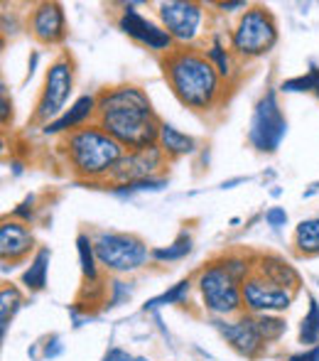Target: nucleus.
Listing matches in <instances>:
<instances>
[{
	"label": "nucleus",
	"instance_id": "21",
	"mask_svg": "<svg viewBox=\"0 0 319 361\" xmlns=\"http://www.w3.org/2000/svg\"><path fill=\"white\" fill-rule=\"evenodd\" d=\"M77 251H79V266H81V276L89 283L99 281V258H96V246L86 233L77 236Z\"/></svg>",
	"mask_w": 319,
	"mask_h": 361
},
{
	"label": "nucleus",
	"instance_id": "34",
	"mask_svg": "<svg viewBox=\"0 0 319 361\" xmlns=\"http://www.w3.org/2000/svg\"><path fill=\"white\" fill-rule=\"evenodd\" d=\"M62 352H64L62 339H59V337L47 339V344H44V359H54V357H59Z\"/></svg>",
	"mask_w": 319,
	"mask_h": 361
},
{
	"label": "nucleus",
	"instance_id": "12",
	"mask_svg": "<svg viewBox=\"0 0 319 361\" xmlns=\"http://www.w3.org/2000/svg\"><path fill=\"white\" fill-rule=\"evenodd\" d=\"M167 155L162 152V147L155 143L143 150H125V155L118 160V165L111 172V180L118 182V185H130V182L148 180L155 177V172L165 165Z\"/></svg>",
	"mask_w": 319,
	"mask_h": 361
},
{
	"label": "nucleus",
	"instance_id": "28",
	"mask_svg": "<svg viewBox=\"0 0 319 361\" xmlns=\"http://www.w3.org/2000/svg\"><path fill=\"white\" fill-rule=\"evenodd\" d=\"M206 57H209V62L216 67V72L221 74V79L231 74V59H229V54H226V49L221 47L219 37L214 39V44H211V49L206 52Z\"/></svg>",
	"mask_w": 319,
	"mask_h": 361
},
{
	"label": "nucleus",
	"instance_id": "2",
	"mask_svg": "<svg viewBox=\"0 0 319 361\" xmlns=\"http://www.w3.org/2000/svg\"><path fill=\"white\" fill-rule=\"evenodd\" d=\"M162 69H165V79L172 94L187 109L206 111L219 101L221 74L216 72L206 54L196 49H172L167 52Z\"/></svg>",
	"mask_w": 319,
	"mask_h": 361
},
{
	"label": "nucleus",
	"instance_id": "9",
	"mask_svg": "<svg viewBox=\"0 0 319 361\" xmlns=\"http://www.w3.org/2000/svg\"><path fill=\"white\" fill-rule=\"evenodd\" d=\"M160 20L162 27L170 32V37L175 42H192V39L199 35L201 20H204V10L199 3H192V0H165L160 3Z\"/></svg>",
	"mask_w": 319,
	"mask_h": 361
},
{
	"label": "nucleus",
	"instance_id": "25",
	"mask_svg": "<svg viewBox=\"0 0 319 361\" xmlns=\"http://www.w3.org/2000/svg\"><path fill=\"white\" fill-rule=\"evenodd\" d=\"M300 342L302 344H319V302L317 298H310V310L300 322Z\"/></svg>",
	"mask_w": 319,
	"mask_h": 361
},
{
	"label": "nucleus",
	"instance_id": "11",
	"mask_svg": "<svg viewBox=\"0 0 319 361\" xmlns=\"http://www.w3.org/2000/svg\"><path fill=\"white\" fill-rule=\"evenodd\" d=\"M214 327L241 357L256 359L265 347V339L258 329V319L251 312L239 314L236 319H214Z\"/></svg>",
	"mask_w": 319,
	"mask_h": 361
},
{
	"label": "nucleus",
	"instance_id": "29",
	"mask_svg": "<svg viewBox=\"0 0 319 361\" xmlns=\"http://www.w3.org/2000/svg\"><path fill=\"white\" fill-rule=\"evenodd\" d=\"M221 263H224V268L231 273V276H234L236 283H241V286L248 281V278H251V266H248V258H243V256H226Z\"/></svg>",
	"mask_w": 319,
	"mask_h": 361
},
{
	"label": "nucleus",
	"instance_id": "39",
	"mask_svg": "<svg viewBox=\"0 0 319 361\" xmlns=\"http://www.w3.org/2000/svg\"><path fill=\"white\" fill-rule=\"evenodd\" d=\"M8 109H10V106H8V96L3 94V123H8Z\"/></svg>",
	"mask_w": 319,
	"mask_h": 361
},
{
	"label": "nucleus",
	"instance_id": "17",
	"mask_svg": "<svg viewBox=\"0 0 319 361\" xmlns=\"http://www.w3.org/2000/svg\"><path fill=\"white\" fill-rule=\"evenodd\" d=\"M256 276L265 278L268 283L277 288L290 290V293H297V288H300V273L295 271V266H290L285 258L275 256V253H268L258 261Z\"/></svg>",
	"mask_w": 319,
	"mask_h": 361
},
{
	"label": "nucleus",
	"instance_id": "36",
	"mask_svg": "<svg viewBox=\"0 0 319 361\" xmlns=\"http://www.w3.org/2000/svg\"><path fill=\"white\" fill-rule=\"evenodd\" d=\"M104 361H135V357H130V354L120 347H111L108 352H106Z\"/></svg>",
	"mask_w": 319,
	"mask_h": 361
},
{
	"label": "nucleus",
	"instance_id": "5",
	"mask_svg": "<svg viewBox=\"0 0 319 361\" xmlns=\"http://www.w3.org/2000/svg\"><path fill=\"white\" fill-rule=\"evenodd\" d=\"M94 246L99 266H104L111 273H133L143 268L153 256V251H148V246L133 233L101 231L94 238Z\"/></svg>",
	"mask_w": 319,
	"mask_h": 361
},
{
	"label": "nucleus",
	"instance_id": "30",
	"mask_svg": "<svg viewBox=\"0 0 319 361\" xmlns=\"http://www.w3.org/2000/svg\"><path fill=\"white\" fill-rule=\"evenodd\" d=\"M315 74H312V69L307 74L302 76H295V79H287L280 84V91H285V94H305V91H315Z\"/></svg>",
	"mask_w": 319,
	"mask_h": 361
},
{
	"label": "nucleus",
	"instance_id": "3",
	"mask_svg": "<svg viewBox=\"0 0 319 361\" xmlns=\"http://www.w3.org/2000/svg\"><path fill=\"white\" fill-rule=\"evenodd\" d=\"M62 147L69 167L86 180L111 177L113 167L125 155V147L111 138L101 126H84L79 130H72V133H67Z\"/></svg>",
	"mask_w": 319,
	"mask_h": 361
},
{
	"label": "nucleus",
	"instance_id": "32",
	"mask_svg": "<svg viewBox=\"0 0 319 361\" xmlns=\"http://www.w3.org/2000/svg\"><path fill=\"white\" fill-rule=\"evenodd\" d=\"M265 221H268V226H273V228H282L287 224V212L282 209V207H273V209L265 212Z\"/></svg>",
	"mask_w": 319,
	"mask_h": 361
},
{
	"label": "nucleus",
	"instance_id": "22",
	"mask_svg": "<svg viewBox=\"0 0 319 361\" xmlns=\"http://www.w3.org/2000/svg\"><path fill=\"white\" fill-rule=\"evenodd\" d=\"M20 305H23V295H20V290L15 286H5L0 290V334L5 337V332H8L10 322H13L15 312L20 310Z\"/></svg>",
	"mask_w": 319,
	"mask_h": 361
},
{
	"label": "nucleus",
	"instance_id": "24",
	"mask_svg": "<svg viewBox=\"0 0 319 361\" xmlns=\"http://www.w3.org/2000/svg\"><path fill=\"white\" fill-rule=\"evenodd\" d=\"M189 290H192L189 278H187V281H180L177 286H172L170 290H165L162 295H158V298L148 300V302H145V310H158V307H165V305L184 302V300L189 298Z\"/></svg>",
	"mask_w": 319,
	"mask_h": 361
},
{
	"label": "nucleus",
	"instance_id": "7",
	"mask_svg": "<svg viewBox=\"0 0 319 361\" xmlns=\"http://www.w3.org/2000/svg\"><path fill=\"white\" fill-rule=\"evenodd\" d=\"M285 133H287V121L282 116L277 91L270 89L258 99L256 109H253L248 140H251V145L258 152H275L282 140H285Z\"/></svg>",
	"mask_w": 319,
	"mask_h": 361
},
{
	"label": "nucleus",
	"instance_id": "27",
	"mask_svg": "<svg viewBox=\"0 0 319 361\" xmlns=\"http://www.w3.org/2000/svg\"><path fill=\"white\" fill-rule=\"evenodd\" d=\"M256 319H258V329H261L265 344L268 342H277V339H280L282 334H285V329H287L285 319H280L277 314H256Z\"/></svg>",
	"mask_w": 319,
	"mask_h": 361
},
{
	"label": "nucleus",
	"instance_id": "6",
	"mask_svg": "<svg viewBox=\"0 0 319 361\" xmlns=\"http://www.w3.org/2000/svg\"><path fill=\"white\" fill-rule=\"evenodd\" d=\"M199 293L204 300V307L216 317H229V314L241 312L243 307V293L241 283L234 281L224 263H211L199 273Z\"/></svg>",
	"mask_w": 319,
	"mask_h": 361
},
{
	"label": "nucleus",
	"instance_id": "31",
	"mask_svg": "<svg viewBox=\"0 0 319 361\" xmlns=\"http://www.w3.org/2000/svg\"><path fill=\"white\" fill-rule=\"evenodd\" d=\"M111 293H113V298L108 300V307H118L120 302L130 300V295H133V288H130V283L113 281V283H111Z\"/></svg>",
	"mask_w": 319,
	"mask_h": 361
},
{
	"label": "nucleus",
	"instance_id": "37",
	"mask_svg": "<svg viewBox=\"0 0 319 361\" xmlns=\"http://www.w3.org/2000/svg\"><path fill=\"white\" fill-rule=\"evenodd\" d=\"M219 8L224 10V13H236V10H248V5L243 3V0H236V3H219Z\"/></svg>",
	"mask_w": 319,
	"mask_h": 361
},
{
	"label": "nucleus",
	"instance_id": "18",
	"mask_svg": "<svg viewBox=\"0 0 319 361\" xmlns=\"http://www.w3.org/2000/svg\"><path fill=\"white\" fill-rule=\"evenodd\" d=\"M158 145L162 147L167 157H182V155H192L196 150V140L192 135L177 130L175 126L162 123L160 126V135H158Z\"/></svg>",
	"mask_w": 319,
	"mask_h": 361
},
{
	"label": "nucleus",
	"instance_id": "19",
	"mask_svg": "<svg viewBox=\"0 0 319 361\" xmlns=\"http://www.w3.org/2000/svg\"><path fill=\"white\" fill-rule=\"evenodd\" d=\"M49 258H52V251H49L47 246H42L37 253H35V258L30 261V266L25 268V273H23V286L25 288L32 290V293H37V290L47 288Z\"/></svg>",
	"mask_w": 319,
	"mask_h": 361
},
{
	"label": "nucleus",
	"instance_id": "13",
	"mask_svg": "<svg viewBox=\"0 0 319 361\" xmlns=\"http://www.w3.org/2000/svg\"><path fill=\"white\" fill-rule=\"evenodd\" d=\"M118 27L123 30L128 37H133L135 42L145 44L148 49H155V52H172V42L175 39L170 37L165 27L145 20L138 10H133V5H125L123 15L118 18Z\"/></svg>",
	"mask_w": 319,
	"mask_h": 361
},
{
	"label": "nucleus",
	"instance_id": "4",
	"mask_svg": "<svg viewBox=\"0 0 319 361\" xmlns=\"http://www.w3.org/2000/svg\"><path fill=\"white\" fill-rule=\"evenodd\" d=\"M277 42L275 18L261 5H253L241 15L239 25L231 32V49L239 57H263Z\"/></svg>",
	"mask_w": 319,
	"mask_h": 361
},
{
	"label": "nucleus",
	"instance_id": "10",
	"mask_svg": "<svg viewBox=\"0 0 319 361\" xmlns=\"http://www.w3.org/2000/svg\"><path fill=\"white\" fill-rule=\"evenodd\" d=\"M243 293V307L251 314H280L285 310H290L295 293L285 288H277L273 283H268L261 276H251L241 286Z\"/></svg>",
	"mask_w": 319,
	"mask_h": 361
},
{
	"label": "nucleus",
	"instance_id": "26",
	"mask_svg": "<svg viewBox=\"0 0 319 361\" xmlns=\"http://www.w3.org/2000/svg\"><path fill=\"white\" fill-rule=\"evenodd\" d=\"M165 187H167V180H162V177H148V180L130 182V185H115L113 195L115 197H133V195H143V192H162Z\"/></svg>",
	"mask_w": 319,
	"mask_h": 361
},
{
	"label": "nucleus",
	"instance_id": "14",
	"mask_svg": "<svg viewBox=\"0 0 319 361\" xmlns=\"http://www.w3.org/2000/svg\"><path fill=\"white\" fill-rule=\"evenodd\" d=\"M30 30L44 44H57L67 35V20L59 3H39L30 18Z\"/></svg>",
	"mask_w": 319,
	"mask_h": 361
},
{
	"label": "nucleus",
	"instance_id": "15",
	"mask_svg": "<svg viewBox=\"0 0 319 361\" xmlns=\"http://www.w3.org/2000/svg\"><path fill=\"white\" fill-rule=\"evenodd\" d=\"M32 246H35V236L25 224L8 221V219L0 224V256H3V263L23 261L32 251Z\"/></svg>",
	"mask_w": 319,
	"mask_h": 361
},
{
	"label": "nucleus",
	"instance_id": "16",
	"mask_svg": "<svg viewBox=\"0 0 319 361\" xmlns=\"http://www.w3.org/2000/svg\"><path fill=\"white\" fill-rule=\"evenodd\" d=\"M96 109H99V96H89V94L79 96V99L69 106V111H64L57 121L44 126L42 133L57 135V133H72V130L84 128L86 121H91V116L96 114Z\"/></svg>",
	"mask_w": 319,
	"mask_h": 361
},
{
	"label": "nucleus",
	"instance_id": "1",
	"mask_svg": "<svg viewBox=\"0 0 319 361\" xmlns=\"http://www.w3.org/2000/svg\"><path fill=\"white\" fill-rule=\"evenodd\" d=\"M99 126L125 150H143L158 143L160 121L148 94L135 84L113 86L99 94Z\"/></svg>",
	"mask_w": 319,
	"mask_h": 361
},
{
	"label": "nucleus",
	"instance_id": "35",
	"mask_svg": "<svg viewBox=\"0 0 319 361\" xmlns=\"http://www.w3.org/2000/svg\"><path fill=\"white\" fill-rule=\"evenodd\" d=\"M287 361H319V344H315V347L305 349V352H297L292 354Z\"/></svg>",
	"mask_w": 319,
	"mask_h": 361
},
{
	"label": "nucleus",
	"instance_id": "23",
	"mask_svg": "<svg viewBox=\"0 0 319 361\" xmlns=\"http://www.w3.org/2000/svg\"><path fill=\"white\" fill-rule=\"evenodd\" d=\"M192 253V236L189 233H180V236L175 238V241L170 243V246H160L153 251V258L160 263H170V261H182V258H187Z\"/></svg>",
	"mask_w": 319,
	"mask_h": 361
},
{
	"label": "nucleus",
	"instance_id": "20",
	"mask_svg": "<svg viewBox=\"0 0 319 361\" xmlns=\"http://www.w3.org/2000/svg\"><path fill=\"white\" fill-rule=\"evenodd\" d=\"M292 243L300 256H319V216L302 219L295 226Z\"/></svg>",
	"mask_w": 319,
	"mask_h": 361
},
{
	"label": "nucleus",
	"instance_id": "38",
	"mask_svg": "<svg viewBox=\"0 0 319 361\" xmlns=\"http://www.w3.org/2000/svg\"><path fill=\"white\" fill-rule=\"evenodd\" d=\"M246 182V177H236V180H229V182H224L221 185V190H231V187H236V185H243Z\"/></svg>",
	"mask_w": 319,
	"mask_h": 361
},
{
	"label": "nucleus",
	"instance_id": "8",
	"mask_svg": "<svg viewBox=\"0 0 319 361\" xmlns=\"http://www.w3.org/2000/svg\"><path fill=\"white\" fill-rule=\"evenodd\" d=\"M74 91V64L69 57H59L57 62H52V67L47 69L44 76V89L39 94L37 111H35V118L37 121H57L64 114V106H67L69 96Z\"/></svg>",
	"mask_w": 319,
	"mask_h": 361
},
{
	"label": "nucleus",
	"instance_id": "40",
	"mask_svg": "<svg viewBox=\"0 0 319 361\" xmlns=\"http://www.w3.org/2000/svg\"><path fill=\"white\" fill-rule=\"evenodd\" d=\"M312 74H315V81H317V84H315V94L319 96V67H312Z\"/></svg>",
	"mask_w": 319,
	"mask_h": 361
},
{
	"label": "nucleus",
	"instance_id": "33",
	"mask_svg": "<svg viewBox=\"0 0 319 361\" xmlns=\"http://www.w3.org/2000/svg\"><path fill=\"white\" fill-rule=\"evenodd\" d=\"M32 202H35V197L30 195L27 200L23 202V204L18 207V209L13 212V216H18V219H23V221H32V216H35V212H32Z\"/></svg>",
	"mask_w": 319,
	"mask_h": 361
}]
</instances>
